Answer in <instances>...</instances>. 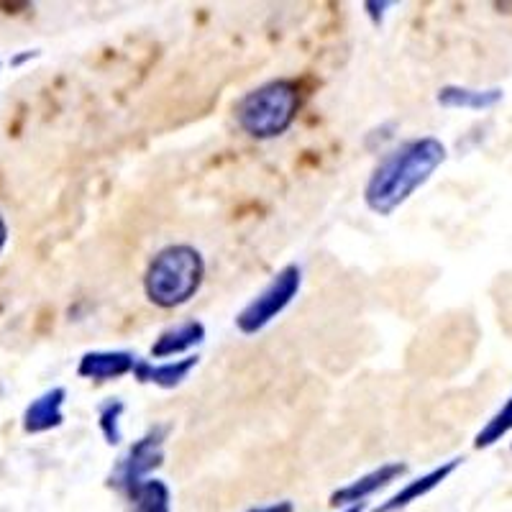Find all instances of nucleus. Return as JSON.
I'll list each match as a JSON object with an SVG mask.
<instances>
[{
  "instance_id": "obj_8",
  "label": "nucleus",
  "mask_w": 512,
  "mask_h": 512,
  "mask_svg": "<svg viewBox=\"0 0 512 512\" xmlns=\"http://www.w3.org/2000/svg\"><path fill=\"white\" fill-rule=\"evenodd\" d=\"M461 461L464 459H448V461H443L441 466H433L431 472L420 474L418 479H413V482H408L402 489H397L390 500H384L382 505H377L374 510H369V512H400V510H405V507L413 505V502H420L423 497L431 495L433 489L441 487V484L446 482V479L451 477L456 469H459Z\"/></svg>"
},
{
  "instance_id": "obj_19",
  "label": "nucleus",
  "mask_w": 512,
  "mask_h": 512,
  "mask_svg": "<svg viewBox=\"0 0 512 512\" xmlns=\"http://www.w3.org/2000/svg\"><path fill=\"white\" fill-rule=\"evenodd\" d=\"M341 512H364V505H356V507H346V510Z\"/></svg>"
},
{
  "instance_id": "obj_10",
  "label": "nucleus",
  "mask_w": 512,
  "mask_h": 512,
  "mask_svg": "<svg viewBox=\"0 0 512 512\" xmlns=\"http://www.w3.org/2000/svg\"><path fill=\"white\" fill-rule=\"evenodd\" d=\"M200 364L198 354L182 356V359L172 361H152L139 359L134 367V379L139 384H154L159 390H175L180 384L187 382L195 367Z\"/></svg>"
},
{
  "instance_id": "obj_12",
  "label": "nucleus",
  "mask_w": 512,
  "mask_h": 512,
  "mask_svg": "<svg viewBox=\"0 0 512 512\" xmlns=\"http://www.w3.org/2000/svg\"><path fill=\"white\" fill-rule=\"evenodd\" d=\"M436 103L448 111H489L502 103L500 88H466V85H443L436 93Z\"/></svg>"
},
{
  "instance_id": "obj_3",
  "label": "nucleus",
  "mask_w": 512,
  "mask_h": 512,
  "mask_svg": "<svg viewBox=\"0 0 512 512\" xmlns=\"http://www.w3.org/2000/svg\"><path fill=\"white\" fill-rule=\"evenodd\" d=\"M300 105H303L300 85L295 80L280 77V80L264 82L236 100L233 118L246 136L269 141L290 131L300 113Z\"/></svg>"
},
{
  "instance_id": "obj_2",
  "label": "nucleus",
  "mask_w": 512,
  "mask_h": 512,
  "mask_svg": "<svg viewBox=\"0 0 512 512\" xmlns=\"http://www.w3.org/2000/svg\"><path fill=\"white\" fill-rule=\"evenodd\" d=\"M205 282V259L192 244H169L154 254L144 272V295L162 310L182 308Z\"/></svg>"
},
{
  "instance_id": "obj_1",
  "label": "nucleus",
  "mask_w": 512,
  "mask_h": 512,
  "mask_svg": "<svg viewBox=\"0 0 512 512\" xmlns=\"http://www.w3.org/2000/svg\"><path fill=\"white\" fill-rule=\"evenodd\" d=\"M448 159V149L436 136L408 139L382 154L364 185V203L377 216H392L436 175Z\"/></svg>"
},
{
  "instance_id": "obj_17",
  "label": "nucleus",
  "mask_w": 512,
  "mask_h": 512,
  "mask_svg": "<svg viewBox=\"0 0 512 512\" xmlns=\"http://www.w3.org/2000/svg\"><path fill=\"white\" fill-rule=\"evenodd\" d=\"M364 8H367V13L372 16L374 24H379V21L384 18V11H387V8H392V3H364Z\"/></svg>"
},
{
  "instance_id": "obj_14",
  "label": "nucleus",
  "mask_w": 512,
  "mask_h": 512,
  "mask_svg": "<svg viewBox=\"0 0 512 512\" xmlns=\"http://www.w3.org/2000/svg\"><path fill=\"white\" fill-rule=\"evenodd\" d=\"M123 413H126V402L121 397H108V400H103L98 405V428L108 446H121Z\"/></svg>"
},
{
  "instance_id": "obj_13",
  "label": "nucleus",
  "mask_w": 512,
  "mask_h": 512,
  "mask_svg": "<svg viewBox=\"0 0 512 512\" xmlns=\"http://www.w3.org/2000/svg\"><path fill=\"white\" fill-rule=\"evenodd\" d=\"M128 512H172V489L164 479L149 477L126 495Z\"/></svg>"
},
{
  "instance_id": "obj_16",
  "label": "nucleus",
  "mask_w": 512,
  "mask_h": 512,
  "mask_svg": "<svg viewBox=\"0 0 512 512\" xmlns=\"http://www.w3.org/2000/svg\"><path fill=\"white\" fill-rule=\"evenodd\" d=\"M244 512H295V505L290 500H280L272 502V505H262V507H249Z\"/></svg>"
},
{
  "instance_id": "obj_18",
  "label": "nucleus",
  "mask_w": 512,
  "mask_h": 512,
  "mask_svg": "<svg viewBox=\"0 0 512 512\" xmlns=\"http://www.w3.org/2000/svg\"><path fill=\"white\" fill-rule=\"evenodd\" d=\"M6 244H8V223L6 218L0 216V251L6 249Z\"/></svg>"
},
{
  "instance_id": "obj_9",
  "label": "nucleus",
  "mask_w": 512,
  "mask_h": 512,
  "mask_svg": "<svg viewBox=\"0 0 512 512\" xmlns=\"http://www.w3.org/2000/svg\"><path fill=\"white\" fill-rule=\"evenodd\" d=\"M205 341V323L198 318L182 320L177 326H169L154 338L152 349V359H162V361H172V359H182V356H190L192 349H198L200 344Z\"/></svg>"
},
{
  "instance_id": "obj_7",
  "label": "nucleus",
  "mask_w": 512,
  "mask_h": 512,
  "mask_svg": "<svg viewBox=\"0 0 512 512\" xmlns=\"http://www.w3.org/2000/svg\"><path fill=\"white\" fill-rule=\"evenodd\" d=\"M139 356L126 349H98L85 351L77 364V377L90 382H116V379L134 374Z\"/></svg>"
},
{
  "instance_id": "obj_11",
  "label": "nucleus",
  "mask_w": 512,
  "mask_h": 512,
  "mask_svg": "<svg viewBox=\"0 0 512 512\" xmlns=\"http://www.w3.org/2000/svg\"><path fill=\"white\" fill-rule=\"evenodd\" d=\"M64 402H67V390L64 387H52V390L41 392L36 400H31L29 408L24 410V433L29 436H39V433H49L64 423Z\"/></svg>"
},
{
  "instance_id": "obj_15",
  "label": "nucleus",
  "mask_w": 512,
  "mask_h": 512,
  "mask_svg": "<svg viewBox=\"0 0 512 512\" xmlns=\"http://www.w3.org/2000/svg\"><path fill=\"white\" fill-rule=\"evenodd\" d=\"M510 431H512V392H510V397L505 400V405H502V408L497 410V413L492 415L487 423H484L482 431L474 436V448H477V451H482V448L495 446V443H500Z\"/></svg>"
},
{
  "instance_id": "obj_4",
  "label": "nucleus",
  "mask_w": 512,
  "mask_h": 512,
  "mask_svg": "<svg viewBox=\"0 0 512 512\" xmlns=\"http://www.w3.org/2000/svg\"><path fill=\"white\" fill-rule=\"evenodd\" d=\"M303 290V267L300 264H285L280 272L274 274L272 280L251 297L249 303L236 315V328L244 336H256L262 333L269 323L280 318L295 297Z\"/></svg>"
},
{
  "instance_id": "obj_6",
  "label": "nucleus",
  "mask_w": 512,
  "mask_h": 512,
  "mask_svg": "<svg viewBox=\"0 0 512 512\" xmlns=\"http://www.w3.org/2000/svg\"><path fill=\"white\" fill-rule=\"evenodd\" d=\"M408 474V464L405 461H390V464H382L372 472L361 474L359 479L349 482L346 487L336 489L331 495V507H356L367 505V500L372 495H377L379 489L390 487L392 482H397L400 477Z\"/></svg>"
},
{
  "instance_id": "obj_5",
  "label": "nucleus",
  "mask_w": 512,
  "mask_h": 512,
  "mask_svg": "<svg viewBox=\"0 0 512 512\" xmlns=\"http://www.w3.org/2000/svg\"><path fill=\"white\" fill-rule=\"evenodd\" d=\"M167 436L169 425L157 423L144 436L136 438L118 456L116 464H113L111 474H108V487H113L116 492H121L126 497L131 489L139 487L144 479L152 477L154 469H159L164 464V443H167Z\"/></svg>"
}]
</instances>
